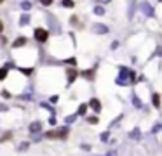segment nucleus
<instances>
[{
	"mask_svg": "<svg viewBox=\"0 0 162 156\" xmlns=\"http://www.w3.org/2000/svg\"><path fill=\"white\" fill-rule=\"evenodd\" d=\"M89 123H98V118H89Z\"/></svg>",
	"mask_w": 162,
	"mask_h": 156,
	"instance_id": "obj_13",
	"label": "nucleus"
},
{
	"mask_svg": "<svg viewBox=\"0 0 162 156\" xmlns=\"http://www.w3.org/2000/svg\"><path fill=\"white\" fill-rule=\"evenodd\" d=\"M66 134H68L66 129H60V130H54V132H47L45 137H47V139H56V137H63V139H65Z\"/></svg>",
	"mask_w": 162,
	"mask_h": 156,
	"instance_id": "obj_1",
	"label": "nucleus"
},
{
	"mask_svg": "<svg viewBox=\"0 0 162 156\" xmlns=\"http://www.w3.org/2000/svg\"><path fill=\"white\" fill-rule=\"evenodd\" d=\"M63 5L65 7H73V2H71V0H63Z\"/></svg>",
	"mask_w": 162,
	"mask_h": 156,
	"instance_id": "obj_9",
	"label": "nucleus"
},
{
	"mask_svg": "<svg viewBox=\"0 0 162 156\" xmlns=\"http://www.w3.org/2000/svg\"><path fill=\"white\" fill-rule=\"evenodd\" d=\"M91 106H94V109H96V111H99V108H101L98 99H92V101H91Z\"/></svg>",
	"mask_w": 162,
	"mask_h": 156,
	"instance_id": "obj_6",
	"label": "nucleus"
},
{
	"mask_svg": "<svg viewBox=\"0 0 162 156\" xmlns=\"http://www.w3.org/2000/svg\"><path fill=\"white\" fill-rule=\"evenodd\" d=\"M47 37H49V33L45 31V30H42V28H37V30H35V40H37V42H45Z\"/></svg>",
	"mask_w": 162,
	"mask_h": 156,
	"instance_id": "obj_2",
	"label": "nucleus"
},
{
	"mask_svg": "<svg viewBox=\"0 0 162 156\" xmlns=\"http://www.w3.org/2000/svg\"><path fill=\"white\" fill-rule=\"evenodd\" d=\"M6 76H7V68H2L0 70V80H4Z\"/></svg>",
	"mask_w": 162,
	"mask_h": 156,
	"instance_id": "obj_7",
	"label": "nucleus"
},
{
	"mask_svg": "<svg viewBox=\"0 0 162 156\" xmlns=\"http://www.w3.org/2000/svg\"><path fill=\"white\" fill-rule=\"evenodd\" d=\"M153 106H155V108H159V106H160V96H159V94H155V96H153Z\"/></svg>",
	"mask_w": 162,
	"mask_h": 156,
	"instance_id": "obj_5",
	"label": "nucleus"
},
{
	"mask_svg": "<svg viewBox=\"0 0 162 156\" xmlns=\"http://www.w3.org/2000/svg\"><path fill=\"white\" fill-rule=\"evenodd\" d=\"M42 2V5H51L52 4V0H40Z\"/></svg>",
	"mask_w": 162,
	"mask_h": 156,
	"instance_id": "obj_11",
	"label": "nucleus"
},
{
	"mask_svg": "<svg viewBox=\"0 0 162 156\" xmlns=\"http://www.w3.org/2000/svg\"><path fill=\"white\" fill-rule=\"evenodd\" d=\"M25 43H26V38H25V37H19L16 42H14V47H21V45H25Z\"/></svg>",
	"mask_w": 162,
	"mask_h": 156,
	"instance_id": "obj_4",
	"label": "nucleus"
},
{
	"mask_svg": "<svg viewBox=\"0 0 162 156\" xmlns=\"http://www.w3.org/2000/svg\"><path fill=\"white\" fill-rule=\"evenodd\" d=\"M77 75H79V71H77V70H68V82L71 83V82L75 80Z\"/></svg>",
	"mask_w": 162,
	"mask_h": 156,
	"instance_id": "obj_3",
	"label": "nucleus"
},
{
	"mask_svg": "<svg viewBox=\"0 0 162 156\" xmlns=\"http://www.w3.org/2000/svg\"><path fill=\"white\" fill-rule=\"evenodd\" d=\"M35 130H40V123H33L32 125V132H35Z\"/></svg>",
	"mask_w": 162,
	"mask_h": 156,
	"instance_id": "obj_10",
	"label": "nucleus"
},
{
	"mask_svg": "<svg viewBox=\"0 0 162 156\" xmlns=\"http://www.w3.org/2000/svg\"><path fill=\"white\" fill-rule=\"evenodd\" d=\"M2 30H4V24H2V21H0V33H2Z\"/></svg>",
	"mask_w": 162,
	"mask_h": 156,
	"instance_id": "obj_14",
	"label": "nucleus"
},
{
	"mask_svg": "<svg viewBox=\"0 0 162 156\" xmlns=\"http://www.w3.org/2000/svg\"><path fill=\"white\" fill-rule=\"evenodd\" d=\"M2 2H4V0H0V4H2Z\"/></svg>",
	"mask_w": 162,
	"mask_h": 156,
	"instance_id": "obj_15",
	"label": "nucleus"
},
{
	"mask_svg": "<svg viewBox=\"0 0 162 156\" xmlns=\"http://www.w3.org/2000/svg\"><path fill=\"white\" fill-rule=\"evenodd\" d=\"M86 109H87L86 104H80V108H79V114H86Z\"/></svg>",
	"mask_w": 162,
	"mask_h": 156,
	"instance_id": "obj_8",
	"label": "nucleus"
},
{
	"mask_svg": "<svg viewBox=\"0 0 162 156\" xmlns=\"http://www.w3.org/2000/svg\"><path fill=\"white\" fill-rule=\"evenodd\" d=\"M21 71H25L26 75H30V73H32V68H26V70H21Z\"/></svg>",
	"mask_w": 162,
	"mask_h": 156,
	"instance_id": "obj_12",
	"label": "nucleus"
}]
</instances>
